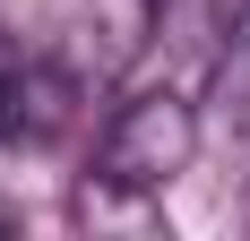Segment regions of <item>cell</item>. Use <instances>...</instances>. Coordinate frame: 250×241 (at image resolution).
Here are the masks:
<instances>
[{
	"mask_svg": "<svg viewBox=\"0 0 250 241\" xmlns=\"http://www.w3.org/2000/svg\"><path fill=\"white\" fill-rule=\"evenodd\" d=\"M190 155H199V103L173 95V86H155V95H129L121 112H112V129H104V190H164V181H181L190 172Z\"/></svg>",
	"mask_w": 250,
	"mask_h": 241,
	"instance_id": "6da1fadb",
	"label": "cell"
},
{
	"mask_svg": "<svg viewBox=\"0 0 250 241\" xmlns=\"http://www.w3.org/2000/svg\"><path fill=\"white\" fill-rule=\"evenodd\" d=\"M26 69H35V52H18L9 35H0V138H9V112H18V86H26Z\"/></svg>",
	"mask_w": 250,
	"mask_h": 241,
	"instance_id": "7a4b0ae2",
	"label": "cell"
}]
</instances>
